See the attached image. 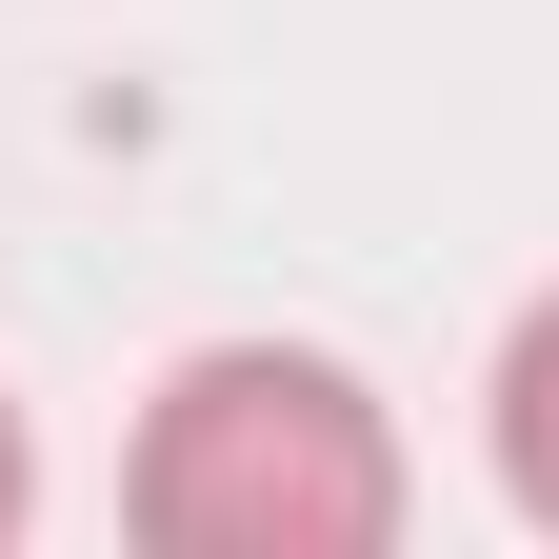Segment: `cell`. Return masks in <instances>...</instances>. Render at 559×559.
I'll return each instance as SVG.
<instances>
[{
  "mask_svg": "<svg viewBox=\"0 0 559 559\" xmlns=\"http://www.w3.org/2000/svg\"><path fill=\"white\" fill-rule=\"evenodd\" d=\"M140 539L160 559H380L400 539V440L380 400L300 340H200L140 419Z\"/></svg>",
  "mask_w": 559,
  "mask_h": 559,
  "instance_id": "6da1fadb",
  "label": "cell"
},
{
  "mask_svg": "<svg viewBox=\"0 0 559 559\" xmlns=\"http://www.w3.org/2000/svg\"><path fill=\"white\" fill-rule=\"evenodd\" d=\"M500 479H520V520L559 539V300L500 340Z\"/></svg>",
  "mask_w": 559,
  "mask_h": 559,
  "instance_id": "7a4b0ae2",
  "label": "cell"
},
{
  "mask_svg": "<svg viewBox=\"0 0 559 559\" xmlns=\"http://www.w3.org/2000/svg\"><path fill=\"white\" fill-rule=\"evenodd\" d=\"M40 520V460H21V400H0V539Z\"/></svg>",
  "mask_w": 559,
  "mask_h": 559,
  "instance_id": "3957f363",
  "label": "cell"
}]
</instances>
